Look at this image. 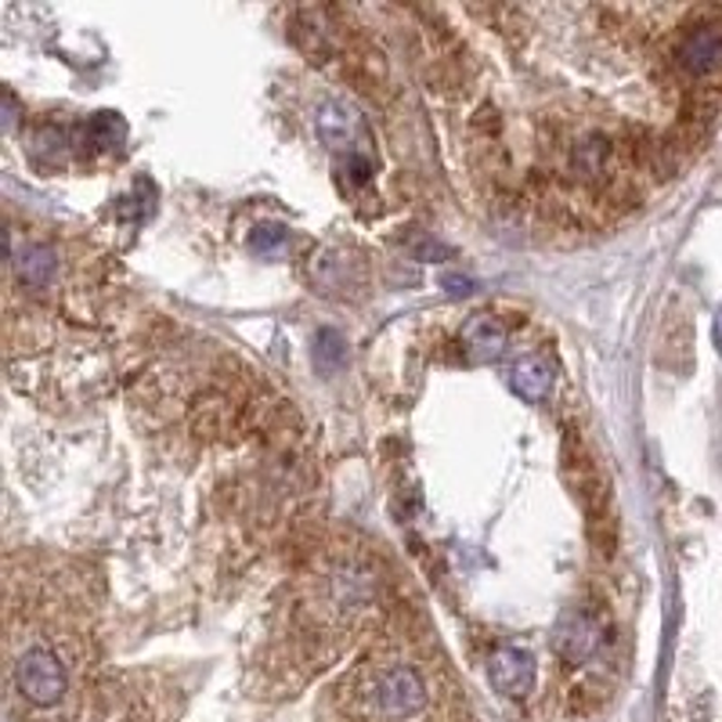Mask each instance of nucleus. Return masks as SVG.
Wrapping results in <instances>:
<instances>
[{"mask_svg": "<svg viewBox=\"0 0 722 722\" xmlns=\"http://www.w3.org/2000/svg\"><path fill=\"white\" fill-rule=\"evenodd\" d=\"M426 683L415 664L394 661L383 664L369 675L365 690H361V705L372 722H404L420 715L426 708Z\"/></svg>", "mask_w": 722, "mask_h": 722, "instance_id": "1", "label": "nucleus"}, {"mask_svg": "<svg viewBox=\"0 0 722 722\" xmlns=\"http://www.w3.org/2000/svg\"><path fill=\"white\" fill-rule=\"evenodd\" d=\"M15 686L29 705L51 708L62 701L65 690H70V675H65V664L54 650L29 647L15 661Z\"/></svg>", "mask_w": 722, "mask_h": 722, "instance_id": "2", "label": "nucleus"}, {"mask_svg": "<svg viewBox=\"0 0 722 722\" xmlns=\"http://www.w3.org/2000/svg\"><path fill=\"white\" fill-rule=\"evenodd\" d=\"M672 65L686 80H708L722 70V26H697L683 33L672 51Z\"/></svg>", "mask_w": 722, "mask_h": 722, "instance_id": "3", "label": "nucleus"}, {"mask_svg": "<svg viewBox=\"0 0 722 722\" xmlns=\"http://www.w3.org/2000/svg\"><path fill=\"white\" fill-rule=\"evenodd\" d=\"M488 680L495 694L502 697H524L535 686V658L521 647H502L491 653L488 661Z\"/></svg>", "mask_w": 722, "mask_h": 722, "instance_id": "4", "label": "nucleus"}, {"mask_svg": "<svg viewBox=\"0 0 722 722\" xmlns=\"http://www.w3.org/2000/svg\"><path fill=\"white\" fill-rule=\"evenodd\" d=\"M11 267H15L22 286L43 289V286H51L54 271H59V257H54L51 246H43V242L22 246L18 239H11Z\"/></svg>", "mask_w": 722, "mask_h": 722, "instance_id": "5", "label": "nucleus"}, {"mask_svg": "<svg viewBox=\"0 0 722 722\" xmlns=\"http://www.w3.org/2000/svg\"><path fill=\"white\" fill-rule=\"evenodd\" d=\"M596 643H600V632H596V625L585 614H574V611L560 618L557 636H552V647H557L560 658H568L574 664L585 661V658H593Z\"/></svg>", "mask_w": 722, "mask_h": 722, "instance_id": "6", "label": "nucleus"}, {"mask_svg": "<svg viewBox=\"0 0 722 722\" xmlns=\"http://www.w3.org/2000/svg\"><path fill=\"white\" fill-rule=\"evenodd\" d=\"M462 344H466L470 361H491L502 354L506 347V325L495 314H473L462 325Z\"/></svg>", "mask_w": 722, "mask_h": 722, "instance_id": "7", "label": "nucleus"}, {"mask_svg": "<svg viewBox=\"0 0 722 722\" xmlns=\"http://www.w3.org/2000/svg\"><path fill=\"white\" fill-rule=\"evenodd\" d=\"M552 365L546 358H538V354H527V358H521L513 365V372H510V383H513V390L521 394L524 401H532V404H542V401H549V394H552Z\"/></svg>", "mask_w": 722, "mask_h": 722, "instance_id": "8", "label": "nucleus"}, {"mask_svg": "<svg viewBox=\"0 0 722 722\" xmlns=\"http://www.w3.org/2000/svg\"><path fill=\"white\" fill-rule=\"evenodd\" d=\"M314 127H319V138L329 145V149H347L354 155V138H358V120L354 112L340 105V101H329V105L319 109V120H314Z\"/></svg>", "mask_w": 722, "mask_h": 722, "instance_id": "9", "label": "nucleus"}, {"mask_svg": "<svg viewBox=\"0 0 722 722\" xmlns=\"http://www.w3.org/2000/svg\"><path fill=\"white\" fill-rule=\"evenodd\" d=\"M314 358H319V365H322L325 372H336V369L344 365V358H347L344 336L333 333V329H322L319 340H314Z\"/></svg>", "mask_w": 722, "mask_h": 722, "instance_id": "10", "label": "nucleus"}, {"mask_svg": "<svg viewBox=\"0 0 722 722\" xmlns=\"http://www.w3.org/2000/svg\"><path fill=\"white\" fill-rule=\"evenodd\" d=\"M87 134H90V141L101 145V149H112V145H120V138H123V120L116 116V112H98V116L87 123Z\"/></svg>", "mask_w": 722, "mask_h": 722, "instance_id": "11", "label": "nucleus"}, {"mask_svg": "<svg viewBox=\"0 0 722 722\" xmlns=\"http://www.w3.org/2000/svg\"><path fill=\"white\" fill-rule=\"evenodd\" d=\"M286 242H289V232L278 228V224H264V228H257L250 239L253 253H261V257H278L282 250H286Z\"/></svg>", "mask_w": 722, "mask_h": 722, "instance_id": "12", "label": "nucleus"}, {"mask_svg": "<svg viewBox=\"0 0 722 722\" xmlns=\"http://www.w3.org/2000/svg\"><path fill=\"white\" fill-rule=\"evenodd\" d=\"M715 347H719V354H722V308L715 314Z\"/></svg>", "mask_w": 722, "mask_h": 722, "instance_id": "13", "label": "nucleus"}]
</instances>
